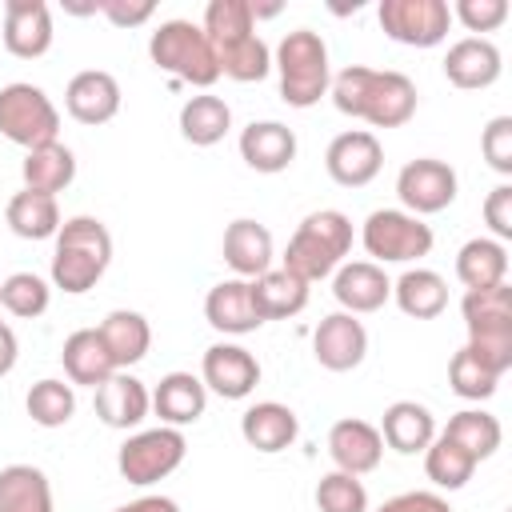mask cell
Wrapping results in <instances>:
<instances>
[{"instance_id":"6da1fadb","label":"cell","mask_w":512,"mask_h":512,"mask_svg":"<svg viewBox=\"0 0 512 512\" xmlns=\"http://www.w3.org/2000/svg\"><path fill=\"white\" fill-rule=\"evenodd\" d=\"M328 96L340 116L364 120L372 128H400L416 116V84L392 68L348 64L332 76Z\"/></svg>"},{"instance_id":"7a4b0ae2","label":"cell","mask_w":512,"mask_h":512,"mask_svg":"<svg viewBox=\"0 0 512 512\" xmlns=\"http://www.w3.org/2000/svg\"><path fill=\"white\" fill-rule=\"evenodd\" d=\"M112 264V232L96 216H68L52 248V288L84 296Z\"/></svg>"},{"instance_id":"3957f363","label":"cell","mask_w":512,"mask_h":512,"mask_svg":"<svg viewBox=\"0 0 512 512\" xmlns=\"http://www.w3.org/2000/svg\"><path fill=\"white\" fill-rule=\"evenodd\" d=\"M348 252H352V220L340 208H320L296 224L280 268L296 272L304 284H316V280L332 276Z\"/></svg>"},{"instance_id":"277c9868","label":"cell","mask_w":512,"mask_h":512,"mask_svg":"<svg viewBox=\"0 0 512 512\" xmlns=\"http://www.w3.org/2000/svg\"><path fill=\"white\" fill-rule=\"evenodd\" d=\"M272 68L280 76V100L288 108H312L328 96L332 84V64H328V44L312 28H292L272 52Z\"/></svg>"},{"instance_id":"5b68a950","label":"cell","mask_w":512,"mask_h":512,"mask_svg":"<svg viewBox=\"0 0 512 512\" xmlns=\"http://www.w3.org/2000/svg\"><path fill=\"white\" fill-rule=\"evenodd\" d=\"M148 56L160 72H168L180 84L192 88H212L220 80V64H216V48L204 36L200 24L192 20H164L152 36H148Z\"/></svg>"},{"instance_id":"8992f818","label":"cell","mask_w":512,"mask_h":512,"mask_svg":"<svg viewBox=\"0 0 512 512\" xmlns=\"http://www.w3.org/2000/svg\"><path fill=\"white\" fill-rule=\"evenodd\" d=\"M0 136L24 152L60 140V112L40 84L12 80L0 88Z\"/></svg>"},{"instance_id":"52a82bcc","label":"cell","mask_w":512,"mask_h":512,"mask_svg":"<svg viewBox=\"0 0 512 512\" xmlns=\"http://www.w3.org/2000/svg\"><path fill=\"white\" fill-rule=\"evenodd\" d=\"M360 244L364 252L372 256V264H412V260H424L436 244L432 228L404 212V208H376L368 212L364 228H360Z\"/></svg>"},{"instance_id":"ba28073f","label":"cell","mask_w":512,"mask_h":512,"mask_svg":"<svg viewBox=\"0 0 512 512\" xmlns=\"http://www.w3.org/2000/svg\"><path fill=\"white\" fill-rule=\"evenodd\" d=\"M184 452H188V440L180 428H144V432H132L120 452H116V468L128 484L136 488H148L164 476H172L180 464H184Z\"/></svg>"},{"instance_id":"9c48e42d","label":"cell","mask_w":512,"mask_h":512,"mask_svg":"<svg viewBox=\"0 0 512 512\" xmlns=\"http://www.w3.org/2000/svg\"><path fill=\"white\" fill-rule=\"evenodd\" d=\"M376 20L388 40L408 48H436L448 40L452 28L448 0H380Z\"/></svg>"},{"instance_id":"30bf717a","label":"cell","mask_w":512,"mask_h":512,"mask_svg":"<svg viewBox=\"0 0 512 512\" xmlns=\"http://www.w3.org/2000/svg\"><path fill=\"white\" fill-rule=\"evenodd\" d=\"M456 192H460V180H456V168L448 160L416 156L396 172V196H400L404 212H412L420 220L444 212L456 200Z\"/></svg>"},{"instance_id":"8fae6325","label":"cell","mask_w":512,"mask_h":512,"mask_svg":"<svg viewBox=\"0 0 512 512\" xmlns=\"http://www.w3.org/2000/svg\"><path fill=\"white\" fill-rule=\"evenodd\" d=\"M324 168L340 188H364L380 176L384 168V148L376 140V132L368 128H348L340 136H332L328 152H324Z\"/></svg>"},{"instance_id":"7c38bea8","label":"cell","mask_w":512,"mask_h":512,"mask_svg":"<svg viewBox=\"0 0 512 512\" xmlns=\"http://www.w3.org/2000/svg\"><path fill=\"white\" fill-rule=\"evenodd\" d=\"M200 384L224 400H248L260 384V360L244 344H212L200 360Z\"/></svg>"},{"instance_id":"4fadbf2b","label":"cell","mask_w":512,"mask_h":512,"mask_svg":"<svg viewBox=\"0 0 512 512\" xmlns=\"http://www.w3.org/2000/svg\"><path fill=\"white\" fill-rule=\"evenodd\" d=\"M312 356L328 372H352L368 356V328L348 312H328L312 332Z\"/></svg>"},{"instance_id":"5bb4252c","label":"cell","mask_w":512,"mask_h":512,"mask_svg":"<svg viewBox=\"0 0 512 512\" xmlns=\"http://www.w3.org/2000/svg\"><path fill=\"white\" fill-rule=\"evenodd\" d=\"M332 296H336L340 312L368 316V312H380L392 300V280L372 260H344L332 272Z\"/></svg>"},{"instance_id":"9a60e30c","label":"cell","mask_w":512,"mask_h":512,"mask_svg":"<svg viewBox=\"0 0 512 512\" xmlns=\"http://www.w3.org/2000/svg\"><path fill=\"white\" fill-rule=\"evenodd\" d=\"M328 456L336 464V472H348V476H368L380 468V456H384V440H380V428L360 420V416H344L328 428Z\"/></svg>"},{"instance_id":"2e32d148","label":"cell","mask_w":512,"mask_h":512,"mask_svg":"<svg viewBox=\"0 0 512 512\" xmlns=\"http://www.w3.org/2000/svg\"><path fill=\"white\" fill-rule=\"evenodd\" d=\"M500 72H504V56L488 36H464L444 52V76L452 88L480 92V88H492Z\"/></svg>"},{"instance_id":"e0dca14e","label":"cell","mask_w":512,"mask_h":512,"mask_svg":"<svg viewBox=\"0 0 512 512\" xmlns=\"http://www.w3.org/2000/svg\"><path fill=\"white\" fill-rule=\"evenodd\" d=\"M120 84H116V76L112 72H104V68H84V72H76L72 80H68V88H64V108H68V116L76 120V124H88V128H96V124H108L116 112H120Z\"/></svg>"},{"instance_id":"ac0fdd59","label":"cell","mask_w":512,"mask_h":512,"mask_svg":"<svg viewBox=\"0 0 512 512\" xmlns=\"http://www.w3.org/2000/svg\"><path fill=\"white\" fill-rule=\"evenodd\" d=\"M4 48L16 60H40L52 48V12L44 0H8L4 4Z\"/></svg>"},{"instance_id":"d6986e66","label":"cell","mask_w":512,"mask_h":512,"mask_svg":"<svg viewBox=\"0 0 512 512\" xmlns=\"http://www.w3.org/2000/svg\"><path fill=\"white\" fill-rule=\"evenodd\" d=\"M240 436H244L248 448L264 452V456H276V452H284V448L296 444L300 420H296V412H292L288 404H280V400H256V404H248L244 416H240Z\"/></svg>"},{"instance_id":"ffe728a7","label":"cell","mask_w":512,"mask_h":512,"mask_svg":"<svg viewBox=\"0 0 512 512\" xmlns=\"http://www.w3.org/2000/svg\"><path fill=\"white\" fill-rule=\"evenodd\" d=\"M240 160L252 172L276 176V172L292 168V160H296V132L280 120H252L240 132Z\"/></svg>"},{"instance_id":"44dd1931","label":"cell","mask_w":512,"mask_h":512,"mask_svg":"<svg viewBox=\"0 0 512 512\" xmlns=\"http://www.w3.org/2000/svg\"><path fill=\"white\" fill-rule=\"evenodd\" d=\"M204 320L216 332H224V336H248V332H256L264 324L260 312H256V304H252V288L240 276H228V280H220V284L208 288V296H204Z\"/></svg>"},{"instance_id":"7402d4cb","label":"cell","mask_w":512,"mask_h":512,"mask_svg":"<svg viewBox=\"0 0 512 512\" xmlns=\"http://www.w3.org/2000/svg\"><path fill=\"white\" fill-rule=\"evenodd\" d=\"M152 412V392L144 388L140 376L132 372H112L100 388H96V416L108 424V428H140L144 416Z\"/></svg>"},{"instance_id":"603a6c76","label":"cell","mask_w":512,"mask_h":512,"mask_svg":"<svg viewBox=\"0 0 512 512\" xmlns=\"http://www.w3.org/2000/svg\"><path fill=\"white\" fill-rule=\"evenodd\" d=\"M220 252H224V264H228L240 280H256L260 272L272 268V256H276L272 232H268L260 220H252V216H240V220H232V224L224 228Z\"/></svg>"},{"instance_id":"cb8c5ba5","label":"cell","mask_w":512,"mask_h":512,"mask_svg":"<svg viewBox=\"0 0 512 512\" xmlns=\"http://www.w3.org/2000/svg\"><path fill=\"white\" fill-rule=\"evenodd\" d=\"M252 288V304L260 312V320H292L308 308V296H312V284H304L296 272L288 268H268L260 272L256 280H248Z\"/></svg>"},{"instance_id":"d4e9b609","label":"cell","mask_w":512,"mask_h":512,"mask_svg":"<svg viewBox=\"0 0 512 512\" xmlns=\"http://www.w3.org/2000/svg\"><path fill=\"white\" fill-rule=\"evenodd\" d=\"M208 408V388L200 384V376L192 372H168L160 376V384L152 388V412L160 416V424L168 428H184L196 424Z\"/></svg>"},{"instance_id":"484cf974","label":"cell","mask_w":512,"mask_h":512,"mask_svg":"<svg viewBox=\"0 0 512 512\" xmlns=\"http://www.w3.org/2000/svg\"><path fill=\"white\" fill-rule=\"evenodd\" d=\"M96 332H100V340H104V348H108L116 372H128V368L140 364V360L148 356V348H152V328H148V320H144L140 312H132V308H112V312L96 324Z\"/></svg>"},{"instance_id":"4316f807","label":"cell","mask_w":512,"mask_h":512,"mask_svg":"<svg viewBox=\"0 0 512 512\" xmlns=\"http://www.w3.org/2000/svg\"><path fill=\"white\" fill-rule=\"evenodd\" d=\"M380 440L400 456H416L436 440V416L416 400H396L384 408Z\"/></svg>"},{"instance_id":"83f0119b","label":"cell","mask_w":512,"mask_h":512,"mask_svg":"<svg viewBox=\"0 0 512 512\" xmlns=\"http://www.w3.org/2000/svg\"><path fill=\"white\" fill-rule=\"evenodd\" d=\"M60 364H64V376H68L72 388L84 384L92 392L116 372V364H112V356H108V348H104L96 328H76L60 348Z\"/></svg>"},{"instance_id":"f1b7e54d","label":"cell","mask_w":512,"mask_h":512,"mask_svg":"<svg viewBox=\"0 0 512 512\" xmlns=\"http://www.w3.org/2000/svg\"><path fill=\"white\" fill-rule=\"evenodd\" d=\"M392 300L412 320H436L448 308V280L432 268H408L400 280H392Z\"/></svg>"},{"instance_id":"f546056e","label":"cell","mask_w":512,"mask_h":512,"mask_svg":"<svg viewBox=\"0 0 512 512\" xmlns=\"http://www.w3.org/2000/svg\"><path fill=\"white\" fill-rule=\"evenodd\" d=\"M456 280L468 288H492L508 284V248L492 236H472L456 252Z\"/></svg>"},{"instance_id":"4dcf8cb0","label":"cell","mask_w":512,"mask_h":512,"mask_svg":"<svg viewBox=\"0 0 512 512\" xmlns=\"http://www.w3.org/2000/svg\"><path fill=\"white\" fill-rule=\"evenodd\" d=\"M20 176H24V188H28V192L56 196V192H64V188L76 180V156H72V148L60 144V140L40 144V148L24 152Z\"/></svg>"},{"instance_id":"1f68e13d","label":"cell","mask_w":512,"mask_h":512,"mask_svg":"<svg viewBox=\"0 0 512 512\" xmlns=\"http://www.w3.org/2000/svg\"><path fill=\"white\" fill-rule=\"evenodd\" d=\"M232 128V108L224 96H212V92H200V96H188L180 104V136L196 148H212L228 136Z\"/></svg>"},{"instance_id":"d6a6232c","label":"cell","mask_w":512,"mask_h":512,"mask_svg":"<svg viewBox=\"0 0 512 512\" xmlns=\"http://www.w3.org/2000/svg\"><path fill=\"white\" fill-rule=\"evenodd\" d=\"M4 220H8L12 236H20V240H56V232H60V224H64L56 196L28 192V188H20V192L8 200Z\"/></svg>"},{"instance_id":"836d02e7","label":"cell","mask_w":512,"mask_h":512,"mask_svg":"<svg viewBox=\"0 0 512 512\" xmlns=\"http://www.w3.org/2000/svg\"><path fill=\"white\" fill-rule=\"evenodd\" d=\"M0 512H56L48 476L36 464L0 468Z\"/></svg>"},{"instance_id":"e575fe53","label":"cell","mask_w":512,"mask_h":512,"mask_svg":"<svg viewBox=\"0 0 512 512\" xmlns=\"http://www.w3.org/2000/svg\"><path fill=\"white\" fill-rule=\"evenodd\" d=\"M444 436H448L452 444H460V448L480 464V460L496 456V448H500V440H504V428H500V420H496L492 412H484V408H464V412H456V416L444 424Z\"/></svg>"},{"instance_id":"d590c367","label":"cell","mask_w":512,"mask_h":512,"mask_svg":"<svg viewBox=\"0 0 512 512\" xmlns=\"http://www.w3.org/2000/svg\"><path fill=\"white\" fill-rule=\"evenodd\" d=\"M216 64H220V76H228L236 84H260L272 72V48L252 32V36H240L232 44H220Z\"/></svg>"},{"instance_id":"8d00e7d4","label":"cell","mask_w":512,"mask_h":512,"mask_svg":"<svg viewBox=\"0 0 512 512\" xmlns=\"http://www.w3.org/2000/svg\"><path fill=\"white\" fill-rule=\"evenodd\" d=\"M24 412L32 416V424L40 428H64L72 416H76V388L56 380V376H44L28 388L24 396Z\"/></svg>"},{"instance_id":"74e56055","label":"cell","mask_w":512,"mask_h":512,"mask_svg":"<svg viewBox=\"0 0 512 512\" xmlns=\"http://www.w3.org/2000/svg\"><path fill=\"white\" fill-rule=\"evenodd\" d=\"M424 472H428V480H432L436 488H444V492H460V488L472 480L476 460H472L460 444H452L444 432H436V440L424 448Z\"/></svg>"},{"instance_id":"f35d334b","label":"cell","mask_w":512,"mask_h":512,"mask_svg":"<svg viewBox=\"0 0 512 512\" xmlns=\"http://www.w3.org/2000/svg\"><path fill=\"white\" fill-rule=\"evenodd\" d=\"M52 304V288L36 272H12L0 280V308L16 320H36Z\"/></svg>"},{"instance_id":"ab89813d","label":"cell","mask_w":512,"mask_h":512,"mask_svg":"<svg viewBox=\"0 0 512 512\" xmlns=\"http://www.w3.org/2000/svg\"><path fill=\"white\" fill-rule=\"evenodd\" d=\"M200 28H204V36L212 40V48L232 44V40H240V36H252V32H256L252 0H208Z\"/></svg>"},{"instance_id":"60d3db41","label":"cell","mask_w":512,"mask_h":512,"mask_svg":"<svg viewBox=\"0 0 512 512\" xmlns=\"http://www.w3.org/2000/svg\"><path fill=\"white\" fill-rule=\"evenodd\" d=\"M488 372L504 376L512 368V320H488V324H472L468 328V344H464Z\"/></svg>"},{"instance_id":"b9f144b4","label":"cell","mask_w":512,"mask_h":512,"mask_svg":"<svg viewBox=\"0 0 512 512\" xmlns=\"http://www.w3.org/2000/svg\"><path fill=\"white\" fill-rule=\"evenodd\" d=\"M448 384H452V392L460 396V400H492L496 396V384H500V376L496 372H488L468 348H460L452 360H448Z\"/></svg>"},{"instance_id":"7bdbcfd3","label":"cell","mask_w":512,"mask_h":512,"mask_svg":"<svg viewBox=\"0 0 512 512\" xmlns=\"http://www.w3.org/2000/svg\"><path fill=\"white\" fill-rule=\"evenodd\" d=\"M316 508L320 512H368V488L360 484V476L332 468L316 484Z\"/></svg>"},{"instance_id":"ee69618b","label":"cell","mask_w":512,"mask_h":512,"mask_svg":"<svg viewBox=\"0 0 512 512\" xmlns=\"http://www.w3.org/2000/svg\"><path fill=\"white\" fill-rule=\"evenodd\" d=\"M460 316H464V328L488 324V320H512V288L508 284L468 288L460 300Z\"/></svg>"},{"instance_id":"f6af8a7d","label":"cell","mask_w":512,"mask_h":512,"mask_svg":"<svg viewBox=\"0 0 512 512\" xmlns=\"http://www.w3.org/2000/svg\"><path fill=\"white\" fill-rule=\"evenodd\" d=\"M480 152L492 172L512 176V116H492L480 132Z\"/></svg>"},{"instance_id":"bcb514c9","label":"cell","mask_w":512,"mask_h":512,"mask_svg":"<svg viewBox=\"0 0 512 512\" xmlns=\"http://www.w3.org/2000/svg\"><path fill=\"white\" fill-rule=\"evenodd\" d=\"M448 12L468 32H496L508 20V0H456Z\"/></svg>"},{"instance_id":"7dc6e473","label":"cell","mask_w":512,"mask_h":512,"mask_svg":"<svg viewBox=\"0 0 512 512\" xmlns=\"http://www.w3.org/2000/svg\"><path fill=\"white\" fill-rule=\"evenodd\" d=\"M96 12L116 28H140L156 16L152 0H96Z\"/></svg>"},{"instance_id":"c3c4849f","label":"cell","mask_w":512,"mask_h":512,"mask_svg":"<svg viewBox=\"0 0 512 512\" xmlns=\"http://www.w3.org/2000/svg\"><path fill=\"white\" fill-rule=\"evenodd\" d=\"M484 224L492 228V240H512V184H496L484 196Z\"/></svg>"},{"instance_id":"681fc988","label":"cell","mask_w":512,"mask_h":512,"mask_svg":"<svg viewBox=\"0 0 512 512\" xmlns=\"http://www.w3.org/2000/svg\"><path fill=\"white\" fill-rule=\"evenodd\" d=\"M376 512H452V504H448L440 492L416 488V492H400V496L384 500Z\"/></svg>"},{"instance_id":"f907efd6","label":"cell","mask_w":512,"mask_h":512,"mask_svg":"<svg viewBox=\"0 0 512 512\" xmlns=\"http://www.w3.org/2000/svg\"><path fill=\"white\" fill-rule=\"evenodd\" d=\"M16 360H20V340H16V332L0 320V376H8V372L16 368Z\"/></svg>"},{"instance_id":"816d5d0a","label":"cell","mask_w":512,"mask_h":512,"mask_svg":"<svg viewBox=\"0 0 512 512\" xmlns=\"http://www.w3.org/2000/svg\"><path fill=\"white\" fill-rule=\"evenodd\" d=\"M116 512H180V504L172 496H140L132 504H120Z\"/></svg>"}]
</instances>
